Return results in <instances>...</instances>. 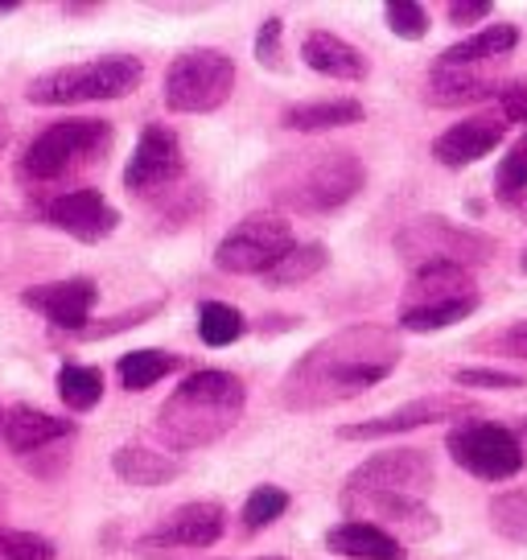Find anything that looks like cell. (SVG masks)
<instances>
[{"label":"cell","mask_w":527,"mask_h":560,"mask_svg":"<svg viewBox=\"0 0 527 560\" xmlns=\"http://www.w3.org/2000/svg\"><path fill=\"white\" fill-rule=\"evenodd\" d=\"M400 334L387 326H347L309 347L284 375L277 400L289 412H317V408H335L354 396L384 384L400 363Z\"/></svg>","instance_id":"1"},{"label":"cell","mask_w":527,"mask_h":560,"mask_svg":"<svg viewBox=\"0 0 527 560\" xmlns=\"http://www.w3.org/2000/svg\"><path fill=\"white\" fill-rule=\"evenodd\" d=\"M247 408V384L239 375L219 368H202L186 375L169 392V400L157 412V438L169 450H202L227 438Z\"/></svg>","instance_id":"2"},{"label":"cell","mask_w":527,"mask_h":560,"mask_svg":"<svg viewBox=\"0 0 527 560\" xmlns=\"http://www.w3.org/2000/svg\"><path fill=\"white\" fill-rule=\"evenodd\" d=\"M144 83V62L132 54H104L91 62H71L37 74L25 88V100L37 107H71V104H104L124 100Z\"/></svg>","instance_id":"3"},{"label":"cell","mask_w":527,"mask_h":560,"mask_svg":"<svg viewBox=\"0 0 527 560\" xmlns=\"http://www.w3.org/2000/svg\"><path fill=\"white\" fill-rule=\"evenodd\" d=\"M112 144V124L107 120H58L42 128L17 161V174L34 186L67 182L79 170H87L107 153Z\"/></svg>","instance_id":"4"},{"label":"cell","mask_w":527,"mask_h":560,"mask_svg":"<svg viewBox=\"0 0 527 560\" xmlns=\"http://www.w3.org/2000/svg\"><path fill=\"white\" fill-rule=\"evenodd\" d=\"M231 91H235V62L223 50L194 46L165 67V107L177 116L219 112L231 100Z\"/></svg>","instance_id":"5"},{"label":"cell","mask_w":527,"mask_h":560,"mask_svg":"<svg viewBox=\"0 0 527 560\" xmlns=\"http://www.w3.org/2000/svg\"><path fill=\"white\" fill-rule=\"evenodd\" d=\"M367 186V165L351 149H326L317 161L301 165V174L277 190V202L297 214H326L347 207Z\"/></svg>","instance_id":"6"},{"label":"cell","mask_w":527,"mask_h":560,"mask_svg":"<svg viewBox=\"0 0 527 560\" xmlns=\"http://www.w3.org/2000/svg\"><path fill=\"white\" fill-rule=\"evenodd\" d=\"M297 247L293 223L284 214H247L214 247V264L231 277H268Z\"/></svg>","instance_id":"7"},{"label":"cell","mask_w":527,"mask_h":560,"mask_svg":"<svg viewBox=\"0 0 527 560\" xmlns=\"http://www.w3.org/2000/svg\"><path fill=\"white\" fill-rule=\"evenodd\" d=\"M445 450L466 474H475L482 482H507L524 470V441L507 424L494 420H461L454 433L445 438Z\"/></svg>","instance_id":"8"},{"label":"cell","mask_w":527,"mask_h":560,"mask_svg":"<svg viewBox=\"0 0 527 560\" xmlns=\"http://www.w3.org/2000/svg\"><path fill=\"white\" fill-rule=\"evenodd\" d=\"M396 252L405 256L412 268L421 264H487L494 256V240L482 235V231L457 228L441 214H424L417 223H408L400 235H396Z\"/></svg>","instance_id":"9"},{"label":"cell","mask_w":527,"mask_h":560,"mask_svg":"<svg viewBox=\"0 0 527 560\" xmlns=\"http://www.w3.org/2000/svg\"><path fill=\"white\" fill-rule=\"evenodd\" d=\"M437 482L433 457L424 450H379L367 462H359L347 474V494H405V499H424Z\"/></svg>","instance_id":"10"},{"label":"cell","mask_w":527,"mask_h":560,"mask_svg":"<svg viewBox=\"0 0 527 560\" xmlns=\"http://www.w3.org/2000/svg\"><path fill=\"white\" fill-rule=\"evenodd\" d=\"M223 532H227L223 503L219 499H194V503H181V508L169 511L153 532H144L137 540V557L161 560L181 552V548H211Z\"/></svg>","instance_id":"11"},{"label":"cell","mask_w":527,"mask_h":560,"mask_svg":"<svg viewBox=\"0 0 527 560\" xmlns=\"http://www.w3.org/2000/svg\"><path fill=\"white\" fill-rule=\"evenodd\" d=\"M475 420L482 417L478 400L470 396H457V392H437V396H421V400H408L400 408H391L375 420H359V424H342L338 438L342 441H375V438H400L424 424H445V420Z\"/></svg>","instance_id":"12"},{"label":"cell","mask_w":527,"mask_h":560,"mask_svg":"<svg viewBox=\"0 0 527 560\" xmlns=\"http://www.w3.org/2000/svg\"><path fill=\"white\" fill-rule=\"evenodd\" d=\"M186 174V158H181V140H177L174 128L165 124H149L141 137H137V149L124 165V186L128 194H161L177 186Z\"/></svg>","instance_id":"13"},{"label":"cell","mask_w":527,"mask_h":560,"mask_svg":"<svg viewBox=\"0 0 527 560\" xmlns=\"http://www.w3.org/2000/svg\"><path fill=\"white\" fill-rule=\"evenodd\" d=\"M37 214H42V223L67 231L79 244H99V240H107L112 231L120 228V210L112 207L99 190H87V186L54 194V198L42 202Z\"/></svg>","instance_id":"14"},{"label":"cell","mask_w":527,"mask_h":560,"mask_svg":"<svg viewBox=\"0 0 527 560\" xmlns=\"http://www.w3.org/2000/svg\"><path fill=\"white\" fill-rule=\"evenodd\" d=\"M511 132V120L499 112V107H487V112H475L466 120L449 124L437 140H433V161L445 165V170H466L482 161L487 153H494Z\"/></svg>","instance_id":"15"},{"label":"cell","mask_w":527,"mask_h":560,"mask_svg":"<svg viewBox=\"0 0 527 560\" xmlns=\"http://www.w3.org/2000/svg\"><path fill=\"white\" fill-rule=\"evenodd\" d=\"M21 301L37 310L50 326L67 334H87L91 330V310L99 301V284L91 277H71V280H50V284H34L25 289Z\"/></svg>","instance_id":"16"},{"label":"cell","mask_w":527,"mask_h":560,"mask_svg":"<svg viewBox=\"0 0 527 560\" xmlns=\"http://www.w3.org/2000/svg\"><path fill=\"white\" fill-rule=\"evenodd\" d=\"M338 503L347 515H375L367 524L391 532L396 540L400 536H412V540H424L437 532V515L424 508V499H405V494H338Z\"/></svg>","instance_id":"17"},{"label":"cell","mask_w":527,"mask_h":560,"mask_svg":"<svg viewBox=\"0 0 527 560\" xmlns=\"http://www.w3.org/2000/svg\"><path fill=\"white\" fill-rule=\"evenodd\" d=\"M457 301H478V284L470 277V268H461V264H421V268H412L400 314L445 310Z\"/></svg>","instance_id":"18"},{"label":"cell","mask_w":527,"mask_h":560,"mask_svg":"<svg viewBox=\"0 0 527 560\" xmlns=\"http://www.w3.org/2000/svg\"><path fill=\"white\" fill-rule=\"evenodd\" d=\"M503 83L507 79H499L494 67H441V62H433L424 95L433 107H470L499 100Z\"/></svg>","instance_id":"19"},{"label":"cell","mask_w":527,"mask_h":560,"mask_svg":"<svg viewBox=\"0 0 527 560\" xmlns=\"http://www.w3.org/2000/svg\"><path fill=\"white\" fill-rule=\"evenodd\" d=\"M74 433H79V424L71 417H54L34 404H17L13 412H4V445L21 457L50 450L54 441H71Z\"/></svg>","instance_id":"20"},{"label":"cell","mask_w":527,"mask_h":560,"mask_svg":"<svg viewBox=\"0 0 527 560\" xmlns=\"http://www.w3.org/2000/svg\"><path fill=\"white\" fill-rule=\"evenodd\" d=\"M301 58H305L309 70L326 74V79H338V83H363L371 74L367 54H359L351 42H342L338 34H326V30H309L305 34Z\"/></svg>","instance_id":"21"},{"label":"cell","mask_w":527,"mask_h":560,"mask_svg":"<svg viewBox=\"0 0 527 560\" xmlns=\"http://www.w3.org/2000/svg\"><path fill=\"white\" fill-rule=\"evenodd\" d=\"M326 548L335 557L351 560H405V540H396L391 532L367 524V520H342L326 532Z\"/></svg>","instance_id":"22"},{"label":"cell","mask_w":527,"mask_h":560,"mask_svg":"<svg viewBox=\"0 0 527 560\" xmlns=\"http://www.w3.org/2000/svg\"><path fill=\"white\" fill-rule=\"evenodd\" d=\"M519 25H487L478 34L454 42L449 50H441V67H499L515 46H519Z\"/></svg>","instance_id":"23"},{"label":"cell","mask_w":527,"mask_h":560,"mask_svg":"<svg viewBox=\"0 0 527 560\" xmlns=\"http://www.w3.org/2000/svg\"><path fill=\"white\" fill-rule=\"evenodd\" d=\"M112 470L120 474L128 487H165L181 474V462L165 450H149L141 441H128L112 454Z\"/></svg>","instance_id":"24"},{"label":"cell","mask_w":527,"mask_h":560,"mask_svg":"<svg viewBox=\"0 0 527 560\" xmlns=\"http://www.w3.org/2000/svg\"><path fill=\"white\" fill-rule=\"evenodd\" d=\"M363 120H367V107L359 100H309V104H293L281 116V124L293 132H326V128H351Z\"/></svg>","instance_id":"25"},{"label":"cell","mask_w":527,"mask_h":560,"mask_svg":"<svg viewBox=\"0 0 527 560\" xmlns=\"http://www.w3.org/2000/svg\"><path fill=\"white\" fill-rule=\"evenodd\" d=\"M174 371H181V354L161 350V347L128 350V354H120V363H116V375H120L124 392H149V387L161 384V380L174 375Z\"/></svg>","instance_id":"26"},{"label":"cell","mask_w":527,"mask_h":560,"mask_svg":"<svg viewBox=\"0 0 527 560\" xmlns=\"http://www.w3.org/2000/svg\"><path fill=\"white\" fill-rule=\"evenodd\" d=\"M58 400L71 412H91L104 400V371L91 363H62L58 371Z\"/></svg>","instance_id":"27"},{"label":"cell","mask_w":527,"mask_h":560,"mask_svg":"<svg viewBox=\"0 0 527 560\" xmlns=\"http://www.w3.org/2000/svg\"><path fill=\"white\" fill-rule=\"evenodd\" d=\"M326 264H330V252H326V244H297L264 280H268V289H293V284L314 280Z\"/></svg>","instance_id":"28"},{"label":"cell","mask_w":527,"mask_h":560,"mask_svg":"<svg viewBox=\"0 0 527 560\" xmlns=\"http://www.w3.org/2000/svg\"><path fill=\"white\" fill-rule=\"evenodd\" d=\"M247 330L244 314L227 305V301H202L198 305V338L207 342V347H231V342H239Z\"/></svg>","instance_id":"29"},{"label":"cell","mask_w":527,"mask_h":560,"mask_svg":"<svg viewBox=\"0 0 527 560\" xmlns=\"http://www.w3.org/2000/svg\"><path fill=\"white\" fill-rule=\"evenodd\" d=\"M494 198L503 207H524L527 198V132L515 144H511L499 170H494Z\"/></svg>","instance_id":"30"},{"label":"cell","mask_w":527,"mask_h":560,"mask_svg":"<svg viewBox=\"0 0 527 560\" xmlns=\"http://www.w3.org/2000/svg\"><path fill=\"white\" fill-rule=\"evenodd\" d=\"M289 490L281 487H256L251 494L244 499V515H239V524H244V532L251 536V532H264V527H272L277 520H281L284 511H289Z\"/></svg>","instance_id":"31"},{"label":"cell","mask_w":527,"mask_h":560,"mask_svg":"<svg viewBox=\"0 0 527 560\" xmlns=\"http://www.w3.org/2000/svg\"><path fill=\"white\" fill-rule=\"evenodd\" d=\"M491 524L503 540H519L527 544V487L524 490H507L491 503Z\"/></svg>","instance_id":"32"},{"label":"cell","mask_w":527,"mask_h":560,"mask_svg":"<svg viewBox=\"0 0 527 560\" xmlns=\"http://www.w3.org/2000/svg\"><path fill=\"white\" fill-rule=\"evenodd\" d=\"M384 21H387V30L396 37H405V42H421V37H429V30H433L429 9L417 4V0H387Z\"/></svg>","instance_id":"33"},{"label":"cell","mask_w":527,"mask_h":560,"mask_svg":"<svg viewBox=\"0 0 527 560\" xmlns=\"http://www.w3.org/2000/svg\"><path fill=\"white\" fill-rule=\"evenodd\" d=\"M54 557H58V548L46 536L0 527V560H54Z\"/></svg>","instance_id":"34"},{"label":"cell","mask_w":527,"mask_h":560,"mask_svg":"<svg viewBox=\"0 0 527 560\" xmlns=\"http://www.w3.org/2000/svg\"><path fill=\"white\" fill-rule=\"evenodd\" d=\"M454 384L470 387V392H515V387H527V375L499 368H457Z\"/></svg>","instance_id":"35"},{"label":"cell","mask_w":527,"mask_h":560,"mask_svg":"<svg viewBox=\"0 0 527 560\" xmlns=\"http://www.w3.org/2000/svg\"><path fill=\"white\" fill-rule=\"evenodd\" d=\"M482 347L494 350V354H507V359H527V322L499 326V330L482 334Z\"/></svg>","instance_id":"36"},{"label":"cell","mask_w":527,"mask_h":560,"mask_svg":"<svg viewBox=\"0 0 527 560\" xmlns=\"http://www.w3.org/2000/svg\"><path fill=\"white\" fill-rule=\"evenodd\" d=\"M281 37H284V21L268 18L256 34V58H260L264 70H281Z\"/></svg>","instance_id":"37"},{"label":"cell","mask_w":527,"mask_h":560,"mask_svg":"<svg viewBox=\"0 0 527 560\" xmlns=\"http://www.w3.org/2000/svg\"><path fill=\"white\" fill-rule=\"evenodd\" d=\"M499 112L511 124H524L527 128V79H507L503 83V91H499Z\"/></svg>","instance_id":"38"},{"label":"cell","mask_w":527,"mask_h":560,"mask_svg":"<svg viewBox=\"0 0 527 560\" xmlns=\"http://www.w3.org/2000/svg\"><path fill=\"white\" fill-rule=\"evenodd\" d=\"M491 13H494L491 0H454V4H445L449 25H478V21H487Z\"/></svg>","instance_id":"39"},{"label":"cell","mask_w":527,"mask_h":560,"mask_svg":"<svg viewBox=\"0 0 527 560\" xmlns=\"http://www.w3.org/2000/svg\"><path fill=\"white\" fill-rule=\"evenodd\" d=\"M9 137H13V120H9V107H0V149L9 144Z\"/></svg>","instance_id":"40"},{"label":"cell","mask_w":527,"mask_h":560,"mask_svg":"<svg viewBox=\"0 0 527 560\" xmlns=\"http://www.w3.org/2000/svg\"><path fill=\"white\" fill-rule=\"evenodd\" d=\"M0 13H17V0H0Z\"/></svg>","instance_id":"41"},{"label":"cell","mask_w":527,"mask_h":560,"mask_svg":"<svg viewBox=\"0 0 527 560\" xmlns=\"http://www.w3.org/2000/svg\"><path fill=\"white\" fill-rule=\"evenodd\" d=\"M0 438H4V408H0Z\"/></svg>","instance_id":"42"},{"label":"cell","mask_w":527,"mask_h":560,"mask_svg":"<svg viewBox=\"0 0 527 560\" xmlns=\"http://www.w3.org/2000/svg\"><path fill=\"white\" fill-rule=\"evenodd\" d=\"M256 560H289V557H256Z\"/></svg>","instance_id":"43"},{"label":"cell","mask_w":527,"mask_h":560,"mask_svg":"<svg viewBox=\"0 0 527 560\" xmlns=\"http://www.w3.org/2000/svg\"><path fill=\"white\" fill-rule=\"evenodd\" d=\"M519 264H524V272H527V252H524V260H519Z\"/></svg>","instance_id":"44"},{"label":"cell","mask_w":527,"mask_h":560,"mask_svg":"<svg viewBox=\"0 0 527 560\" xmlns=\"http://www.w3.org/2000/svg\"><path fill=\"white\" fill-rule=\"evenodd\" d=\"M524 433H527V420H524Z\"/></svg>","instance_id":"45"}]
</instances>
